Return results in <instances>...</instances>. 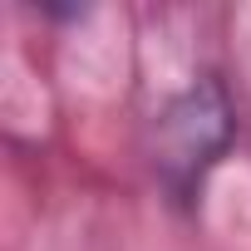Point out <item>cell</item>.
I'll list each match as a JSON object with an SVG mask.
<instances>
[{"instance_id": "6da1fadb", "label": "cell", "mask_w": 251, "mask_h": 251, "mask_svg": "<svg viewBox=\"0 0 251 251\" xmlns=\"http://www.w3.org/2000/svg\"><path fill=\"white\" fill-rule=\"evenodd\" d=\"M236 138V113L217 79H197L173 94L153 118V173L173 192V202H192L207 173Z\"/></svg>"}]
</instances>
